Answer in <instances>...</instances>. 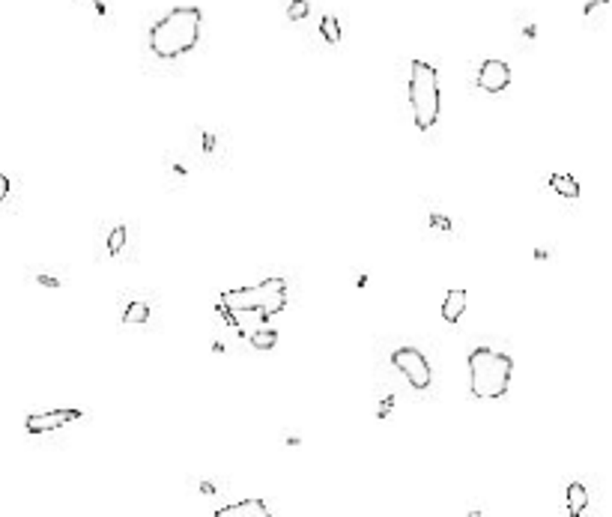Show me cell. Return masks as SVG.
<instances>
[{"mask_svg": "<svg viewBox=\"0 0 612 517\" xmlns=\"http://www.w3.org/2000/svg\"><path fill=\"white\" fill-rule=\"evenodd\" d=\"M287 308V281L278 276H269L260 284L251 287H236V290H224L218 296L215 311L224 317L227 326L236 329L242 338L248 329L263 326L269 317L281 314Z\"/></svg>", "mask_w": 612, "mask_h": 517, "instance_id": "cell-1", "label": "cell"}, {"mask_svg": "<svg viewBox=\"0 0 612 517\" xmlns=\"http://www.w3.org/2000/svg\"><path fill=\"white\" fill-rule=\"evenodd\" d=\"M203 12L197 6H177L150 27V51L158 60H180L197 45Z\"/></svg>", "mask_w": 612, "mask_h": 517, "instance_id": "cell-2", "label": "cell"}, {"mask_svg": "<svg viewBox=\"0 0 612 517\" xmlns=\"http://www.w3.org/2000/svg\"><path fill=\"white\" fill-rule=\"evenodd\" d=\"M514 377V359L493 350V347H475L469 353V392L478 401H499L505 398L508 386Z\"/></svg>", "mask_w": 612, "mask_h": 517, "instance_id": "cell-3", "label": "cell"}, {"mask_svg": "<svg viewBox=\"0 0 612 517\" xmlns=\"http://www.w3.org/2000/svg\"><path fill=\"white\" fill-rule=\"evenodd\" d=\"M406 96H410L412 120L418 132H430L439 120L442 93H439V72L427 60L410 63V81H406Z\"/></svg>", "mask_w": 612, "mask_h": 517, "instance_id": "cell-4", "label": "cell"}, {"mask_svg": "<svg viewBox=\"0 0 612 517\" xmlns=\"http://www.w3.org/2000/svg\"><path fill=\"white\" fill-rule=\"evenodd\" d=\"M391 365L398 368V374L400 377H406V383L412 386L415 392H425V389H430V383H433V368H430V362H427V356L421 353L418 347H398L395 353H391Z\"/></svg>", "mask_w": 612, "mask_h": 517, "instance_id": "cell-5", "label": "cell"}, {"mask_svg": "<svg viewBox=\"0 0 612 517\" xmlns=\"http://www.w3.org/2000/svg\"><path fill=\"white\" fill-rule=\"evenodd\" d=\"M81 419V410H72V407H63V410H42V413H31L24 419V428H27V434H33V437H39V434H54V430H60V428H66V425H72V422H78Z\"/></svg>", "mask_w": 612, "mask_h": 517, "instance_id": "cell-6", "label": "cell"}, {"mask_svg": "<svg viewBox=\"0 0 612 517\" xmlns=\"http://www.w3.org/2000/svg\"><path fill=\"white\" fill-rule=\"evenodd\" d=\"M475 84L484 93H502L508 90V84H511V66H508L505 60H499V57H487L484 63L478 66V75H475Z\"/></svg>", "mask_w": 612, "mask_h": 517, "instance_id": "cell-7", "label": "cell"}, {"mask_svg": "<svg viewBox=\"0 0 612 517\" xmlns=\"http://www.w3.org/2000/svg\"><path fill=\"white\" fill-rule=\"evenodd\" d=\"M218 517H269V506L263 499H239V502H230V506L218 508Z\"/></svg>", "mask_w": 612, "mask_h": 517, "instance_id": "cell-8", "label": "cell"}, {"mask_svg": "<svg viewBox=\"0 0 612 517\" xmlns=\"http://www.w3.org/2000/svg\"><path fill=\"white\" fill-rule=\"evenodd\" d=\"M162 168H165L168 185H182L188 177H192V168H188V162H185L182 153H168L165 162H162Z\"/></svg>", "mask_w": 612, "mask_h": 517, "instance_id": "cell-9", "label": "cell"}, {"mask_svg": "<svg viewBox=\"0 0 612 517\" xmlns=\"http://www.w3.org/2000/svg\"><path fill=\"white\" fill-rule=\"evenodd\" d=\"M466 305H469V296H466V290H448L445 303H442V320L445 323H457L466 314Z\"/></svg>", "mask_w": 612, "mask_h": 517, "instance_id": "cell-10", "label": "cell"}, {"mask_svg": "<svg viewBox=\"0 0 612 517\" xmlns=\"http://www.w3.org/2000/svg\"><path fill=\"white\" fill-rule=\"evenodd\" d=\"M564 508H567V514H574V517L586 514V508H589V491H586V484H579V481H571V484H567Z\"/></svg>", "mask_w": 612, "mask_h": 517, "instance_id": "cell-11", "label": "cell"}, {"mask_svg": "<svg viewBox=\"0 0 612 517\" xmlns=\"http://www.w3.org/2000/svg\"><path fill=\"white\" fill-rule=\"evenodd\" d=\"M192 150L197 156H203V159H215V153H218V132H212V129H197L195 141H192Z\"/></svg>", "mask_w": 612, "mask_h": 517, "instance_id": "cell-12", "label": "cell"}, {"mask_svg": "<svg viewBox=\"0 0 612 517\" xmlns=\"http://www.w3.org/2000/svg\"><path fill=\"white\" fill-rule=\"evenodd\" d=\"M550 192H556L564 200H577L579 197V183L571 174H552L550 177Z\"/></svg>", "mask_w": 612, "mask_h": 517, "instance_id": "cell-13", "label": "cell"}, {"mask_svg": "<svg viewBox=\"0 0 612 517\" xmlns=\"http://www.w3.org/2000/svg\"><path fill=\"white\" fill-rule=\"evenodd\" d=\"M242 338L248 341L254 350H272L275 344H278V332H275V329H263V326L248 329V332H245Z\"/></svg>", "mask_w": 612, "mask_h": 517, "instance_id": "cell-14", "label": "cell"}, {"mask_svg": "<svg viewBox=\"0 0 612 517\" xmlns=\"http://www.w3.org/2000/svg\"><path fill=\"white\" fill-rule=\"evenodd\" d=\"M120 320L129 323V326H138V323H147L150 320V305L143 303V299H132V303H126Z\"/></svg>", "mask_w": 612, "mask_h": 517, "instance_id": "cell-15", "label": "cell"}, {"mask_svg": "<svg viewBox=\"0 0 612 517\" xmlns=\"http://www.w3.org/2000/svg\"><path fill=\"white\" fill-rule=\"evenodd\" d=\"M126 249V227L123 224H114L108 231V239H105V254L108 257H120V251Z\"/></svg>", "mask_w": 612, "mask_h": 517, "instance_id": "cell-16", "label": "cell"}, {"mask_svg": "<svg viewBox=\"0 0 612 517\" xmlns=\"http://www.w3.org/2000/svg\"><path fill=\"white\" fill-rule=\"evenodd\" d=\"M319 36H323L329 45H338L341 42V21L334 16H323L319 18Z\"/></svg>", "mask_w": 612, "mask_h": 517, "instance_id": "cell-17", "label": "cell"}, {"mask_svg": "<svg viewBox=\"0 0 612 517\" xmlns=\"http://www.w3.org/2000/svg\"><path fill=\"white\" fill-rule=\"evenodd\" d=\"M311 16V0H290L287 4V18L290 21H305Z\"/></svg>", "mask_w": 612, "mask_h": 517, "instance_id": "cell-18", "label": "cell"}, {"mask_svg": "<svg viewBox=\"0 0 612 517\" xmlns=\"http://www.w3.org/2000/svg\"><path fill=\"white\" fill-rule=\"evenodd\" d=\"M427 222H430V227H436V231H445V234H448V231H454V222H451L445 212H430V215H427Z\"/></svg>", "mask_w": 612, "mask_h": 517, "instance_id": "cell-19", "label": "cell"}, {"mask_svg": "<svg viewBox=\"0 0 612 517\" xmlns=\"http://www.w3.org/2000/svg\"><path fill=\"white\" fill-rule=\"evenodd\" d=\"M609 4H612V0H589V4H586V9H582V16H586V18L591 21V18L597 16V12H603Z\"/></svg>", "mask_w": 612, "mask_h": 517, "instance_id": "cell-20", "label": "cell"}, {"mask_svg": "<svg viewBox=\"0 0 612 517\" xmlns=\"http://www.w3.org/2000/svg\"><path fill=\"white\" fill-rule=\"evenodd\" d=\"M391 407H395V395H386V401H380V407H376V415H380V419H388Z\"/></svg>", "mask_w": 612, "mask_h": 517, "instance_id": "cell-21", "label": "cell"}, {"mask_svg": "<svg viewBox=\"0 0 612 517\" xmlns=\"http://www.w3.org/2000/svg\"><path fill=\"white\" fill-rule=\"evenodd\" d=\"M84 4L90 6L99 18H105V16H108V6H105V0H84Z\"/></svg>", "mask_w": 612, "mask_h": 517, "instance_id": "cell-22", "label": "cell"}, {"mask_svg": "<svg viewBox=\"0 0 612 517\" xmlns=\"http://www.w3.org/2000/svg\"><path fill=\"white\" fill-rule=\"evenodd\" d=\"M36 281H39L42 287H60V278H54V276H42V272L36 276Z\"/></svg>", "mask_w": 612, "mask_h": 517, "instance_id": "cell-23", "label": "cell"}, {"mask_svg": "<svg viewBox=\"0 0 612 517\" xmlns=\"http://www.w3.org/2000/svg\"><path fill=\"white\" fill-rule=\"evenodd\" d=\"M200 494H203V496H212V494H218L215 481H200Z\"/></svg>", "mask_w": 612, "mask_h": 517, "instance_id": "cell-24", "label": "cell"}, {"mask_svg": "<svg viewBox=\"0 0 612 517\" xmlns=\"http://www.w3.org/2000/svg\"><path fill=\"white\" fill-rule=\"evenodd\" d=\"M523 36H529V39H535V36H537V27H535V24H529V27H523Z\"/></svg>", "mask_w": 612, "mask_h": 517, "instance_id": "cell-25", "label": "cell"}, {"mask_svg": "<svg viewBox=\"0 0 612 517\" xmlns=\"http://www.w3.org/2000/svg\"><path fill=\"white\" fill-rule=\"evenodd\" d=\"M547 257H550L547 249H537V251H535V261H547Z\"/></svg>", "mask_w": 612, "mask_h": 517, "instance_id": "cell-26", "label": "cell"}]
</instances>
